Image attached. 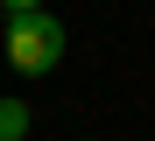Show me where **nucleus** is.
<instances>
[{"label":"nucleus","mask_w":155,"mask_h":141,"mask_svg":"<svg viewBox=\"0 0 155 141\" xmlns=\"http://www.w3.org/2000/svg\"><path fill=\"white\" fill-rule=\"evenodd\" d=\"M7 64H14L21 78H49V71L64 64V21L49 14V7L14 14V21H7Z\"/></svg>","instance_id":"obj_1"},{"label":"nucleus","mask_w":155,"mask_h":141,"mask_svg":"<svg viewBox=\"0 0 155 141\" xmlns=\"http://www.w3.org/2000/svg\"><path fill=\"white\" fill-rule=\"evenodd\" d=\"M28 127H35L28 99H0V141H28Z\"/></svg>","instance_id":"obj_2"},{"label":"nucleus","mask_w":155,"mask_h":141,"mask_svg":"<svg viewBox=\"0 0 155 141\" xmlns=\"http://www.w3.org/2000/svg\"><path fill=\"white\" fill-rule=\"evenodd\" d=\"M0 7H7V21H14V14H35L42 0H0Z\"/></svg>","instance_id":"obj_3"}]
</instances>
